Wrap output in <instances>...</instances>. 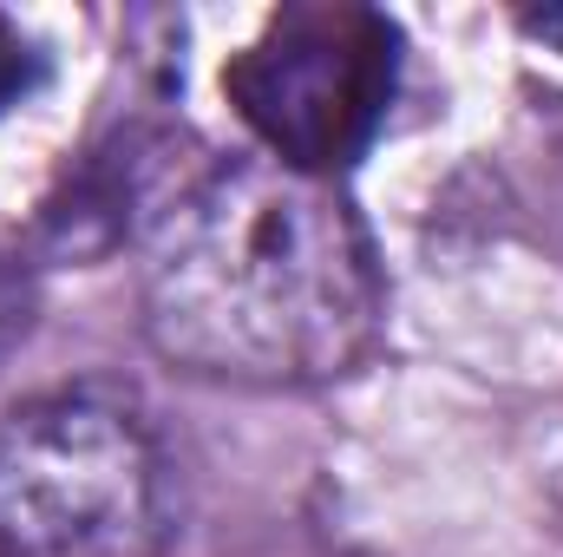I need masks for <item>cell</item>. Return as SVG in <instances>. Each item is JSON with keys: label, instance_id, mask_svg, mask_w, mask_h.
Returning a JSON list of instances; mask_svg holds the SVG:
<instances>
[{"label": "cell", "instance_id": "7", "mask_svg": "<svg viewBox=\"0 0 563 557\" xmlns=\"http://www.w3.org/2000/svg\"><path fill=\"white\" fill-rule=\"evenodd\" d=\"M525 26H531V33H538L544 46H558V53H563V7H551V13H531Z\"/></svg>", "mask_w": 563, "mask_h": 557}, {"label": "cell", "instance_id": "1", "mask_svg": "<svg viewBox=\"0 0 563 557\" xmlns=\"http://www.w3.org/2000/svg\"><path fill=\"white\" fill-rule=\"evenodd\" d=\"M144 341L223 387H321L367 361L387 276L334 177L223 157L144 243Z\"/></svg>", "mask_w": 563, "mask_h": 557}, {"label": "cell", "instance_id": "3", "mask_svg": "<svg viewBox=\"0 0 563 557\" xmlns=\"http://www.w3.org/2000/svg\"><path fill=\"white\" fill-rule=\"evenodd\" d=\"M223 92L263 157L341 184L400 92V26L354 0L282 7L243 53H230Z\"/></svg>", "mask_w": 563, "mask_h": 557}, {"label": "cell", "instance_id": "4", "mask_svg": "<svg viewBox=\"0 0 563 557\" xmlns=\"http://www.w3.org/2000/svg\"><path fill=\"white\" fill-rule=\"evenodd\" d=\"M203 171L210 164L197 157V139L170 119L112 125L40 204L33 237H26V263L92 270L132 243H151L177 217V204L197 190Z\"/></svg>", "mask_w": 563, "mask_h": 557}, {"label": "cell", "instance_id": "5", "mask_svg": "<svg viewBox=\"0 0 563 557\" xmlns=\"http://www.w3.org/2000/svg\"><path fill=\"white\" fill-rule=\"evenodd\" d=\"M33 315H40V282H33V263L0 250V368L26 348Z\"/></svg>", "mask_w": 563, "mask_h": 557}, {"label": "cell", "instance_id": "6", "mask_svg": "<svg viewBox=\"0 0 563 557\" xmlns=\"http://www.w3.org/2000/svg\"><path fill=\"white\" fill-rule=\"evenodd\" d=\"M40 86H46V53H40V46H33V40L0 13V119H7V112H20Z\"/></svg>", "mask_w": 563, "mask_h": 557}, {"label": "cell", "instance_id": "2", "mask_svg": "<svg viewBox=\"0 0 563 557\" xmlns=\"http://www.w3.org/2000/svg\"><path fill=\"white\" fill-rule=\"evenodd\" d=\"M170 459L144 414L99 387H53L0 419V557H164Z\"/></svg>", "mask_w": 563, "mask_h": 557}]
</instances>
